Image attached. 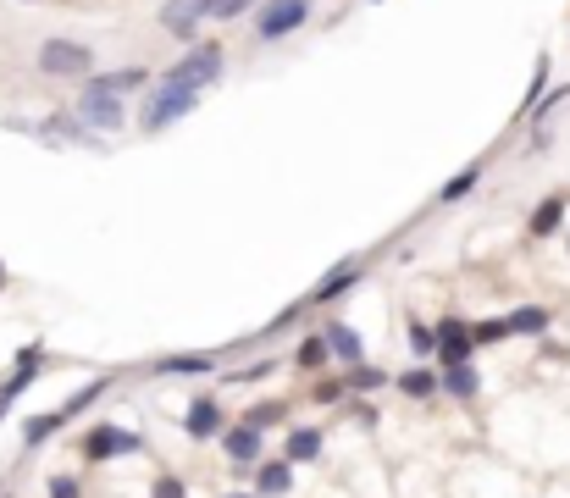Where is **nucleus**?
Segmentation results:
<instances>
[{
	"instance_id": "27",
	"label": "nucleus",
	"mask_w": 570,
	"mask_h": 498,
	"mask_svg": "<svg viewBox=\"0 0 570 498\" xmlns=\"http://www.w3.org/2000/svg\"><path fill=\"white\" fill-rule=\"evenodd\" d=\"M499 338H510V316H487V321H471V344H499Z\"/></svg>"
},
{
	"instance_id": "28",
	"label": "nucleus",
	"mask_w": 570,
	"mask_h": 498,
	"mask_svg": "<svg viewBox=\"0 0 570 498\" xmlns=\"http://www.w3.org/2000/svg\"><path fill=\"white\" fill-rule=\"evenodd\" d=\"M106 388H111L106 377H100V382H89V388H78V393H72L67 404H61V415H67V421H72V415H84V410H89V404H95V399H106Z\"/></svg>"
},
{
	"instance_id": "6",
	"label": "nucleus",
	"mask_w": 570,
	"mask_h": 498,
	"mask_svg": "<svg viewBox=\"0 0 570 498\" xmlns=\"http://www.w3.org/2000/svg\"><path fill=\"white\" fill-rule=\"evenodd\" d=\"M78 449H84L89 465H106V460H117V454H139L144 438H139V432H128V427H111V421H100V427H89L84 438H78Z\"/></svg>"
},
{
	"instance_id": "34",
	"label": "nucleus",
	"mask_w": 570,
	"mask_h": 498,
	"mask_svg": "<svg viewBox=\"0 0 570 498\" xmlns=\"http://www.w3.org/2000/svg\"><path fill=\"white\" fill-rule=\"evenodd\" d=\"M432 344H438V338H432V327H427V321H410V355H416V360H427V355H432Z\"/></svg>"
},
{
	"instance_id": "17",
	"label": "nucleus",
	"mask_w": 570,
	"mask_h": 498,
	"mask_svg": "<svg viewBox=\"0 0 570 498\" xmlns=\"http://www.w3.org/2000/svg\"><path fill=\"white\" fill-rule=\"evenodd\" d=\"M482 178H487V161H471V166H460V172H454L449 183H443L438 189V205H460L465 194H476L482 189Z\"/></svg>"
},
{
	"instance_id": "22",
	"label": "nucleus",
	"mask_w": 570,
	"mask_h": 498,
	"mask_svg": "<svg viewBox=\"0 0 570 498\" xmlns=\"http://www.w3.org/2000/svg\"><path fill=\"white\" fill-rule=\"evenodd\" d=\"M95 83H106V89H117V95H133V89H144L150 83V67H117V72H89Z\"/></svg>"
},
{
	"instance_id": "20",
	"label": "nucleus",
	"mask_w": 570,
	"mask_h": 498,
	"mask_svg": "<svg viewBox=\"0 0 570 498\" xmlns=\"http://www.w3.org/2000/svg\"><path fill=\"white\" fill-rule=\"evenodd\" d=\"M67 427V415L61 410H45V415H28V427H23V449H45L56 432Z\"/></svg>"
},
{
	"instance_id": "10",
	"label": "nucleus",
	"mask_w": 570,
	"mask_h": 498,
	"mask_svg": "<svg viewBox=\"0 0 570 498\" xmlns=\"http://www.w3.org/2000/svg\"><path fill=\"white\" fill-rule=\"evenodd\" d=\"M222 427H227V410L211 399V393H194L189 410H183V432H189V443H211Z\"/></svg>"
},
{
	"instance_id": "30",
	"label": "nucleus",
	"mask_w": 570,
	"mask_h": 498,
	"mask_svg": "<svg viewBox=\"0 0 570 498\" xmlns=\"http://www.w3.org/2000/svg\"><path fill=\"white\" fill-rule=\"evenodd\" d=\"M45 498H84V482H78V476H67V471H56L45 482Z\"/></svg>"
},
{
	"instance_id": "24",
	"label": "nucleus",
	"mask_w": 570,
	"mask_h": 498,
	"mask_svg": "<svg viewBox=\"0 0 570 498\" xmlns=\"http://www.w3.org/2000/svg\"><path fill=\"white\" fill-rule=\"evenodd\" d=\"M327 338H321V332H310V338H299V349H294V371H321L327 366Z\"/></svg>"
},
{
	"instance_id": "33",
	"label": "nucleus",
	"mask_w": 570,
	"mask_h": 498,
	"mask_svg": "<svg viewBox=\"0 0 570 498\" xmlns=\"http://www.w3.org/2000/svg\"><path fill=\"white\" fill-rule=\"evenodd\" d=\"M310 399H316V404H338V399H349V388H344V377H321L316 388H310Z\"/></svg>"
},
{
	"instance_id": "36",
	"label": "nucleus",
	"mask_w": 570,
	"mask_h": 498,
	"mask_svg": "<svg viewBox=\"0 0 570 498\" xmlns=\"http://www.w3.org/2000/svg\"><path fill=\"white\" fill-rule=\"evenodd\" d=\"M266 377H272V360H255L250 371H238V382H266Z\"/></svg>"
},
{
	"instance_id": "8",
	"label": "nucleus",
	"mask_w": 570,
	"mask_h": 498,
	"mask_svg": "<svg viewBox=\"0 0 570 498\" xmlns=\"http://www.w3.org/2000/svg\"><path fill=\"white\" fill-rule=\"evenodd\" d=\"M360 277H366V261H360V255H344V261H338V266H327V277H321V283L310 288V294L299 299V305H305V310H321V305H333V299H344L349 288L360 283Z\"/></svg>"
},
{
	"instance_id": "39",
	"label": "nucleus",
	"mask_w": 570,
	"mask_h": 498,
	"mask_svg": "<svg viewBox=\"0 0 570 498\" xmlns=\"http://www.w3.org/2000/svg\"><path fill=\"white\" fill-rule=\"evenodd\" d=\"M366 6H377V0H366Z\"/></svg>"
},
{
	"instance_id": "9",
	"label": "nucleus",
	"mask_w": 570,
	"mask_h": 498,
	"mask_svg": "<svg viewBox=\"0 0 570 498\" xmlns=\"http://www.w3.org/2000/svg\"><path fill=\"white\" fill-rule=\"evenodd\" d=\"M432 355H438V366H465V360H476V344H471V321L460 316H443L438 327H432Z\"/></svg>"
},
{
	"instance_id": "25",
	"label": "nucleus",
	"mask_w": 570,
	"mask_h": 498,
	"mask_svg": "<svg viewBox=\"0 0 570 498\" xmlns=\"http://www.w3.org/2000/svg\"><path fill=\"white\" fill-rule=\"evenodd\" d=\"M344 388L349 393H377V388H388V371H377V366H344Z\"/></svg>"
},
{
	"instance_id": "3",
	"label": "nucleus",
	"mask_w": 570,
	"mask_h": 498,
	"mask_svg": "<svg viewBox=\"0 0 570 498\" xmlns=\"http://www.w3.org/2000/svg\"><path fill=\"white\" fill-rule=\"evenodd\" d=\"M39 78H89L95 72V50L84 39H67V34H50L34 56Z\"/></svg>"
},
{
	"instance_id": "15",
	"label": "nucleus",
	"mask_w": 570,
	"mask_h": 498,
	"mask_svg": "<svg viewBox=\"0 0 570 498\" xmlns=\"http://www.w3.org/2000/svg\"><path fill=\"white\" fill-rule=\"evenodd\" d=\"M155 371H161V377H211L216 355H205V349H189V355H161V360H155Z\"/></svg>"
},
{
	"instance_id": "32",
	"label": "nucleus",
	"mask_w": 570,
	"mask_h": 498,
	"mask_svg": "<svg viewBox=\"0 0 570 498\" xmlns=\"http://www.w3.org/2000/svg\"><path fill=\"white\" fill-rule=\"evenodd\" d=\"M261 0H216L211 6V23H233V17H244V12H255Z\"/></svg>"
},
{
	"instance_id": "37",
	"label": "nucleus",
	"mask_w": 570,
	"mask_h": 498,
	"mask_svg": "<svg viewBox=\"0 0 570 498\" xmlns=\"http://www.w3.org/2000/svg\"><path fill=\"white\" fill-rule=\"evenodd\" d=\"M222 498H261V493H255V487H250V493H222Z\"/></svg>"
},
{
	"instance_id": "38",
	"label": "nucleus",
	"mask_w": 570,
	"mask_h": 498,
	"mask_svg": "<svg viewBox=\"0 0 570 498\" xmlns=\"http://www.w3.org/2000/svg\"><path fill=\"white\" fill-rule=\"evenodd\" d=\"M0 288H6V266H0Z\"/></svg>"
},
{
	"instance_id": "29",
	"label": "nucleus",
	"mask_w": 570,
	"mask_h": 498,
	"mask_svg": "<svg viewBox=\"0 0 570 498\" xmlns=\"http://www.w3.org/2000/svg\"><path fill=\"white\" fill-rule=\"evenodd\" d=\"M283 415H288V404H283V399H266V404H250V415H244V421H250L255 432H266V427H277Z\"/></svg>"
},
{
	"instance_id": "35",
	"label": "nucleus",
	"mask_w": 570,
	"mask_h": 498,
	"mask_svg": "<svg viewBox=\"0 0 570 498\" xmlns=\"http://www.w3.org/2000/svg\"><path fill=\"white\" fill-rule=\"evenodd\" d=\"M565 100H570V83H565V89H548V95L537 100V111H532V117H526V122H543L548 111H559V106H565Z\"/></svg>"
},
{
	"instance_id": "18",
	"label": "nucleus",
	"mask_w": 570,
	"mask_h": 498,
	"mask_svg": "<svg viewBox=\"0 0 570 498\" xmlns=\"http://www.w3.org/2000/svg\"><path fill=\"white\" fill-rule=\"evenodd\" d=\"M548 89H554V61H548V50L543 56L532 61V83H526V100H521V111H515V122H526L537 111V100L548 95Z\"/></svg>"
},
{
	"instance_id": "31",
	"label": "nucleus",
	"mask_w": 570,
	"mask_h": 498,
	"mask_svg": "<svg viewBox=\"0 0 570 498\" xmlns=\"http://www.w3.org/2000/svg\"><path fill=\"white\" fill-rule=\"evenodd\" d=\"M150 498H189V482H183V476H172V471H161L150 482Z\"/></svg>"
},
{
	"instance_id": "12",
	"label": "nucleus",
	"mask_w": 570,
	"mask_h": 498,
	"mask_svg": "<svg viewBox=\"0 0 570 498\" xmlns=\"http://www.w3.org/2000/svg\"><path fill=\"white\" fill-rule=\"evenodd\" d=\"M200 0H167L161 6V28H167L172 39H183V45H194V34H200Z\"/></svg>"
},
{
	"instance_id": "11",
	"label": "nucleus",
	"mask_w": 570,
	"mask_h": 498,
	"mask_svg": "<svg viewBox=\"0 0 570 498\" xmlns=\"http://www.w3.org/2000/svg\"><path fill=\"white\" fill-rule=\"evenodd\" d=\"M216 443H222V454H227L233 465H244V471H250V465L266 454V432H255L250 421H238V427H222V432H216Z\"/></svg>"
},
{
	"instance_id": "1",
	"label": "nucleus",
	"mask_w": 570,
	"mask_h": 498,
	"mask_svg": "<svg viewBox=\"0 0 570 498\" xmlns=\"http://www.w3.org/2000/svg\"><path fill=\"white\" fill-rule=\"evenodd\" d=\"M72 117L84 122L89 133H117L122 122H128V95H117V89H106V83L84 78L78 83V100H72Z\"/></svg>"
},
{
	"instance_id": "19",
	"label": "nucleus",
	"mask_w": 570,
	"mask_h": 498,
	"mask_svg": "<svg viewBox=\"0 0 570 498\" xmlns=\"http://www.w3.org/2000/svg\"><path fill=\"white\" fill-rule=\"evenodd\" d=\"M438 388L454 393V399H476V393H482V377H476V366L465 360V366H443L438 371Z\"/></svg>"
},
{
	"instance_id": "14",
	"label": "nucleus",
	"mask_w": 570,
	"mask_h": 498,
	"mask_svg": "<svg viewBox=\"0 0 570 498\" xmlns=\"http://www.w3.org/2000/svg\"><path fill=\"white\" fill-rule=\"evenodd\" d=\"M250 476H255V493L261 498H283L288 487H294V465L288 460H255Z\"/></svg>"
},
{
	"instance_id": "16",
	"label": "nucleus",
	"mask_w": 570,
	"mask_h": 498,
	"mask_svg": "<svg viewBox=\"0 0 570 498\" xmlns=\"http://www.w3.org/2000/svg\"><path fill=\"white\" fill-rule=\"evenodd\" d=\"M321 427H288V438H283V460L288 465H310V460H321Z\"/></svg>"
},
{
	"instance_id": "5",
	"label": "nucleus",
	"mask_w": 570,
	"mask_h": 498,
	"mask_svg": "<svg viewBox=\"0 0 570 498\" xmlns=\"http://www.w3.org/2000/svg\"><path fill=\"white\" fill-rule=\"evenodd\" d=\"M310 12H316V0H261L255 6V39L261 45H283L288 34H299L310 23Z\"/></svg>"
},
{
	"instance_id": "2",
	"label": "nucleus",
	"mask_w": 570,
	"mask_h": 498,
	"mask_svg": "<svg viewBox=\"0 0 570 498\" xmlns=\"http://www.w3.org/2000/svg\"><path fill=\"white\" fill-rule=\"evenodd\" d=\"M222 61H227L222 39H194V45H189V56H183V61H172V67L161 72V83H183V89L205 95V89H211V83L222 78Z\"/></svg>"
},
{
	"instance_id": "7",
	"label": "nucleus",
	"mask_w": 570,
	"mask_h": 498,
	"mask_svg": "<svg viewBox=\"0 0 570 498\" xmlns=\"http://www.w3.org/2000/svg\"><path fill=\"white\" fill-rule=\"evenodd\" d=\"M45 360H50V355H45V344H23V349H17L12 371H6V382H0V415L12 410V404L23 399L28 388H34V377L45 371Z\"/></svg>"
},
{
	"instance_id": "26",
	"label": "nucleus",
	"mask_w": 570,
	"mask_h": 498,
	"mask_svg": "<svg viewBox=\"0 0 570 498\" xmlns=\"http://www.w3.org/2000/svg\"><path fill=\"white\" fill-rule=\"evenodd\" d=\"M510 332L543 338V332H548V310H543V305H521V310H510Z\"/></svg>"
},
{
	"instance_id": "21",
	"label": "nucleus",
	"mask_w": 570,
	"mask_h": 498,
	"mask_svg": "<svg viewBox=\"0 0 570 498\" xmlns=\"http://www.w3.org/2000/svg\"><path fill=\"white\" fill-rule=\"evenodd\" d=\"M393 388H399L404 399H432V393H438V371H432V366H410V371L393 377Z\"/></svg>"
},
{
	"instance_id": "13",
	"label": "nucleus",
	"mask_w": 570,
	"mask_h": 498,
	"mask_svg": "<svg viewBox=\"0 0 570 498\" xmlns=\"http://www.w3.org/2000/svg\"><path fill=\"white\" fill-rule=\"evenodd\" d=\"M321 338H327V355L344 360V366H360V360H366V344H360V332L349 327V321H327Z\"/></svg>"
},
{
	"instance_id": "23",
	"label": "nucleus",
	"mask_w": 570,
	"mask_h": 498,
	"mask_svg": "<svg viewBox=\"0 0 570 498\" xmlns=\"http://www.w3.org/2000/svg\"><path fill=\"white\" fill-rule=\"evenodd\" d=\"M559 222H565V200H559V194H548V200L532 211V238H554Z\"/></svg>"
},
{
	"instance_id": "4",
	"label": "nucleus",
	"mask_w": 570,
	"mask_h": 498,
	"mask_svg": "<svg viewBox=\"0 0 570 498\" xmlns=\"http://www.w3.org/2000/svg\"><path fill=\"white\" fill-rule=\"evenodd\" d=\"M194 106H200V95H194V89H183V83H161V78H155L150 100H144V111H139V128H144V133H167L172 122H183Z\"/></svg>"
}]
</instances>
